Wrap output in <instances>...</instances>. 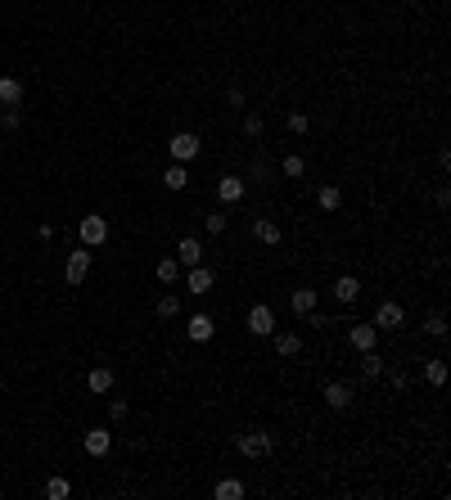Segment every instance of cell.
I'll return each instance as SVG.
<instances>
[{"label":"cell","mask_w":451,"mask_h":500,"mask_svg":"<svg viewBox=\"0 0 451 500\" xmlns=\"http://www.w3.org/2000/svg\"><path fill=\"white\" fill-rule=\"evenodd\" d=\"M77 235H81V243H86V248H104L108 243V216H81V226H77Z\"/></svg>","instance_id":"obj_1"},{"label":"cell","mask_w":451,"mask_h":500,"mask_svg":"<svg viewBox=\"0 0 451 500\" xmlns=\"http://www.w3.org/2000/svg\"><path fill=\"white\" fill-rule=\"evenodd\" d=\"M239 455L244 460H266V455H271V433H262V429L244 433L239 437Z\"/></svg>","instance_id":"obj_2"},{"label":"cell","mask_w":451,"mask_h":500,"mask_svg":"<svg viewBox=\"0 0 451 500\" xmlns=\"http://www.w3.org/2000/svg\"><path fill=\"white\" fill-rule=\"evenodd\" d=\"M91 252L95 248H86V243H81L77 252H68V262H64V279H68V284H81V279L91 275Z\"/></svg>","instance_id":"obj_3"},{"label":"cell","mask_w":451,"mask_h":500,"mask_svg":"<svg viewBox=\"0 0 451 500\" xmlns=\"http://www.w3.org/2000/svg\"><path fill=\"white\" fill-rule=\"evenodd\" d=\"M167 149H172V163H190V158H199L203 140L194 136V131H176V136H172V144H167Z\"/></svg>","instance_id":"obj_4"},{"label":"cell","mask_w":451,"mask_h":500,"mask_svg":"<svg viewBox=\"0 0 451 500\" xmlns=\"http://www.w3.org/2000/svg\"><path fill=\"white\" fill-rule=\"evenodd\" d=\"M249 334H258V338H271L275 334V311L266 307V302H258V307L249 311Z\"/></svg>","instance_id":"obj_5"},{"label":"cell","mask_w":451,"mask_h":500,"mask_svg":"<svg viewBox=\"0 0 451 500\" xmlns=\"http://www.w3.org/2000/svg\"><path fill=\"white\" fill-rule=\"evenodd\" d=\"M401 320H406L401 302H379V311H375V320H370V325L384 334V329H401Z\"/></svg>","instance_id":"obj_6"},{"label":"cell","mask_w":451,"mask_h":500,"mask_svg":"<svg viewBox=\"0 0 451 500\" xmlns=\"http://www.w3.org/2000/svg\"><path fill=\"white\" fill-rule=\"evenodd\" d=\"M81 446H86V455L104 460V455H108V446H113V433H108V429H91L86 437H81Z\"/></svg>","instance_id":"obj_7"},{"label":"cell","mask_w":451,"mask_h":500,"mask_svg":"<svg viewBox=\"0 0 451 500\" xmlns=\"http://www.w3.org/2000/svg\"><path fill=\"white\" fill-rule=\"evenodd\" d=\"M28 100V91H23L18 77H0V108H18Z\"/></svg>","instance_id":"obj_8"},{"label":"cell","mask_w":451,"mask_h":500,"mask_svg":"<svg viewBox=\"0 0 451 500\" xmlns=\"http://www.w3.org/2000/svg\"><path fill=\"white\" fill-rule=\"evenodd\" d=\"M176 262H181V266H199V262H203V239L185 235V239L176 243Z\"/></svg>","instance_id":"obj_9"},{"label":"cell","mask_w":451,"mask_h":500,"mask_svg":"<svg viewBox=\"0 0 451 500\" xmlns=\"http://www.w3.org/2000/svg\"><path fill=\"white\" fill-rule=\"evenodd\" d=\"M212 284H217V279H212V271H208L203 262H199V266H190V275H185V289H190V293H199V298H203Z\"/></svg>","instance_id":"obj_10"},{"label":"cell","mask_w":451,"mask_h":500,"mask_svg":"<svg viewBox=\"0 0 451 500\" xmlns=\"http://www.w3.org/2000/svg\"><path fill=\"white\" fill-rule=\"evenodd\" d=\"M334 298L343 302V307H352V302L361 298V279H357V275H338V279H334Z\"/></svg>","instance_id":"obj_11"},{"label":"cell","mask_w":451,"mask_h":500,"mask_svg":"<svg viewBox=\"0 0 451 500\" xmlns=\"http://www.w3.org/2000/svg\"><path fill=\"white\" fill-rule=\"evenodd\" d=\"M325 406H330V410H348L352 406V388L348 383H325Z\"/></svg>","instance_id":"obj_12"},{"label":"cell","mask_w":451,"mask_h":500,"mask_svg":"<svg viewBox=\"0 0 451 500\" xmlns=\"http://www.w3.org/2000/svg\"><path fill=\"white\" fill-rule=\"evenodd\" d=\"M217 199H222V203H239L244 199V176H222V180H217Z\"/></svg>","instance_id":"obj_13"},{"label":"cell","mask_w":451,"mask_h":500,"mask_svg":"<svg viewBox=\"0 0 451 500\" xmlns=\"http://www.w3.org/2000/svg\"><path fill=\"white\" fill-rule=\"evenodd\" d=\"M185 334L194 338V343H208V338L217 334V325L208 320V315H190V320H185Z\"/></svg>","instance_id":"obj_14"},{"label":"cell","mask_w":451,"mask_h":500,"mask_svg":"<svg viewBox=\"0 0 451 500\" xmlns=\"http://www.w3.org/2000/svg\"><path fill=\"white\" fill-rule=\"evenodd\" d=\"M375 338H379V329H375V325H352L348 343L357 347V351H370V347H375Z\"/></svg>","instance_id":"obj_15"},{"label":"cell","mask_w":451,"mask_h":500,"mask_svg":"<svg viewBox=\"0 0 451 500\" xmlns=\"http://www.w3.org/2000/svg\"><path fill=\"white\" fill-rule=\"evenodd\" d=\"M275 351H280V356H298V351H302V334H294V329H285V334H280V329H275Z\"/></svg>","instance_id":"obj_16"},{"label":"cell","mask_w":451,"mask_h":500,"mask_svg":"<svg viewBox=\"0 0 451 500\" xmlns=\"http://www.w3.org/2000/svg\"><path fill=\"white\" fill-rule=\"evenodd\" d=\"M289 307H294V315H312L316 311V289H294Z\"/></svg>","instance_id":"obj_17"},{"label":"cell","mask_w":451,"mask_h":500,"mask_svg":"<svg viewBox=\"0 0 451 500\" xmlns=\"http://www.w3.org/2000/svg\"><path fill=\"white\" fill-rule=\"evenodd\" d=\"M86 388L91 393H108V388H113V370H108V365H95L86 374Z\"/></svg>","instance_id":"obj_18"},{"label":"cell","mask_w":451,"mask_h":500,"mask_svg":"<svg viewBox=\"0 0 451 500\" xmlns=\"http://www.w3.org/2000/svg\"><path fill=\"white\" fill-rule=\"evenodd\" d=\"M338 203H343L338 185H321V190H316V207H321V212H338Z\"/></svg>","instance_id":"obj_19"},{"label":"cell","mask_w":451,"mask_h":500,"mask_svg":"<svg viewBox=\"0 0 451 500\" xmlns=\"http://www.w3.org/2000/svg\"><path fill=\"white\" fill-rule=\"evenodd\" d=\"M361 374H365V379H379V374H384V356H379V351H361Z\"/></svg>","instance_id":"obj_20"},{"label":"cell","mask_w":451,"mask_h":500,"mask_svg":"<svg viewBox=\"0 0 451 500\" xmlns=\"http://www.w3.org/2000/svg\"><path fill=\"white\" fill-rule=\"evenodd\" d=\"M163 185H167V190H185V185H190V172H185V163H172V167H167Z\"/></svg>","instance_id":"obj_21"},{"label":"cell","mask_w":451,"mask_h":500,"mask_svg":"<svg viewBox=\"0 0 451 500\" xmlns=\"http://www.w3.org/2000/svg\"><path fill=\"white\" fill-rule=\"evenodd\" d=\"M176 315H181V298L163 293V298H158V320H176Z\"/></svg>","instance_id":"obj_22"},{"label":"cell","mask_w":451,"mask_h":500,"mask_svg":"<svg viewBox=\"0 0 451 500\" xmlns=\"http://www.w3.org/2000/svg\"><path fill=\"white\" fill-rule=\"evenodd\" d=\"M280 172H285L289 180H298L302 172H307V163H302V158H298V153H285V158H280Z\"/></svg>","instance_id":"obj_23"},{"label":"cell","mask_w":451,"mask_h":500,"mask_svg":"<svg viewBox=\"0 0 451 500\" xmlns=\"http://www.w3.org/2000/svg\"><path fill=\"white\" fill-rule=\"evenodd\" d=\"M212 496H217V500H239V496H244V482H239V478H226V482H217Z\"/></svg>","instance_id":"obj_24"},{"label":"cell","mask_w":451,"mask_h":500,"mask_svg":"<svg viewBox=\"0 0 451 500\" xmlns=\"http://www.w3.org/2000/svg\"><path fill=\"white\" fill-rule=\"evenodd\" d=\"M424 383H429V388H443V383H447V365H443V361H429V365H424Z\"/></svg>","instance_id":"obj_25"},{"label":"cell","mask_w":451,"mask_h":500,"mask_svg":"<svg viewBox=\"0 0 451 500\" xmlns=\"http://www.w3.org/2000/svg\"><path fill=\"white\" fill-rule=\"evenodd\" d=\"M158 279H163V284H176V279H181V262L163 257V262H158Z\"/></svg>","instance_id":"obj_26"},{"label":"cell","mask_w":451,"mask_h":500,"mask_svg":"<svg viewBox=\"0 0 451 500\" xmlns=\"http://www.w3.org/2000/svg\"><path fill=\"white\" fill-rule=\"evenodd\" d=\"M253 235H258L262 243H280V226L275 221H253Z\"/></svg>","instance_id":"obj_27"},{"label":"cell","mask_w":451,"mask_h":500,"mask_svg":"<svg viewBox=\"0 0 451 500\" xmlns=\"http://www.w3.org/2000/svg\"><path fill=\"white\" fill-rule=\"evenodd\" d=\"M45 496H50V500H68L72 496V482L68 478H50V482H45Z\"/></svg>","instance_id":"obj_28"},{"label":"cell","mask_w":451,"mask_h":500,"mask_svg":"<svg viewBox=\"0 0 451 500\" xmlns=\"http://www.w3.org/2000/svg\"><path fill=\"white\" fill-rule=\"evenodd\" d=\"M244 136H249V140H258V136H262V113H253V108L244 113Z\"/></svg>","instance_id":"obj_29"},{"label":"cell","mask_w":451,"mask_h":500,"mask_svg":"<svg viewBox=\"0 0 451 500\" xmlns=\"http://www.w3.org/2000/svg\"><path fill=\"white\" fill-rule=\"evenodd\" d=\"M307 127H312L307 113H289V131H294V136H307Z\"/></svg>","instance_id":"obj_30"},{"label":"cell","mask_w":451,"mask_h":500,"mask_svg":"<svg viewBox=\"0 0 451 500\" xmlns=\"http://www.w3.org/2000/svg\"><path fill=\"white\" fill-rule=\"evenodd\" d=\"M226 212H208V235H226Z\"/></svg>","instance_id":"obj_31"},{"label":"cell","mask_w":451,"mask_h":500,"mask_svg":"<svg viewBox=\"0 0 451 500\" xmlns=\"http://www.w3.org/2000/svg\"><path fill=\"white\" fill-rule=\"evenodd\" d=\"M108 419H127V401H122V397H113V401H108Z\"/></svg>","instance_id":"obj_32"},{"label":"cell","mask_w":451,"mask_h":500,"mask_svg":"<svg viewBox=\"0 0 451 500\" xmlns=\"http://www.w3.org/2000/svg\"><path fill=\"white\" fill-rule=\"evenodd\" d=\"M0 131H18V108H5V113H0Z\"/></svg>","instance_id":"obj_33"},{"label":"cell","mask_w":451,"mask_h":500,"mask_svg":"<svg viewBox=\"0 0 451 500\" xmlns=\"http://www.w3.org/2000/svg\"><path fill=\"white\" fill-rule=\"evenodd\" d=\"M429 334H433V338H443V334H447V320H443V311H433V315H429Z\"/></svg>","instance_id":"obj_34"},{"label":"cell","mask_w":451,"mask_h":500,"mask_svg":"<svg viewBox=\"0 0 451 500\" xmlns=\"http://www.w3.org/2000/svg\"><path fill=\"white\" fill-rule=\"evenodd\" d=\"M0 216H5V207H0Z\"/></svg>","instance_id":"obj_35"}]
</instances>
